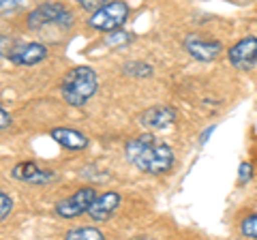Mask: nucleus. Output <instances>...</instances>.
<instances>
[{"instance_id":"f257e3e1","label":"nucleus","mask_w":257,"mask_h":240,"mask_svg":"<svg viewBox=\"0 0 257 240\" xmlns=\"http://www.w3.org/2000/svg\"><path fill=\"white\" fill-rule=\"evenodd\" d=\"M124 157L135 170L144 174H165L174 165V153L155 135H140L126 142Z\"/></svg>"},{"instance_id":"f03ea898","label":"nucleus","mask_w":257,"mask_h":240,"mask_svg":"<svg viewBox=\"0 0 257 240\" xmlns=\"http://www.w3.org/2000/svg\"><path fill=\"white\" fill-rule=\"evenodd\" d=\"M99 90V75L90 67H73L60 82V92L64 101L73 107H82Z\"/></svg>"},{"instance_id":"7ed1b4c3","label":"nucleus","mask_w":257,"mask_h":240,"mask_svg":"<svg viewBox=\"0 0 257 240\" xmlns=\"http://www.w3.org/2000/svg\"><path fill=\"white\" fill-rule=\"evenodd\" d=\"M128 13H131V9L124 0H109L96 11H92V15L88 18V26L99 30V33H111L128 20Z\"/></svg>"},{"instance_id":"20e7f679","label":"nucleus","mask_w":257,"mask_h":240,"mask_svg":"<svg viewBox=\"0 0 257 240\" xmlns=\"http://www.w3.org/2000/svg\"><path fill=\"white\" fill-rule=\"evenodd\" d=\"M71 22H73V15L69 13L67 7L58 5V3H45L41 7H37V9L28 15V28L30 30H43L47 26L69 28Z\"/></svg>"},{"instance_id":"39448f33","label":"nucleus","mask_w":257,"mask_h":240,"mask_svg":"<svg viewBox=\"0 0 257 240\" xmlns=\"http://www.w3.org/2000/svg\"><path fill=\"white\" fill-rule=\"evenodd\" d=\"M94 197H96L94 187H84V189L75 191L73 195L60 199V202L56 204V214H60L62 219H75L79 214L88 212V208L94 202Z\"/></svg>"},{"instance_id":"423d86ee","label":"nucleus","mask_w":257,"mask_h":240,"mask_svg":"<svg viewBox=\"0 0 257 240\" xmlns=\"http://www.w3.org/2000/svg\"><path fill=\"white\" fill-rule=\"evenodd\" d=\"M184 50H187V54L191 58H195L199 62H212L214 58L221 56L223 45L219 41H214V39L191 33V35L184 37Z\"/></svg>"},{"instance_id":"0eeeda50","label":"nucleus","mask_w":257,"mask_h":240,"mask_svg":"<svg viewBox=\"0 0 257 240\" xmlns=\"http://www.w3.org/2000/svg\"><path fill=\"white\" fill-rule=\"evenodd\" d=\"M227 58L231 62V67L248 71L257 65V37H244L240 39L236 45H231V50H227Z\"/></svg>"},{"instance_id":"6e6552de","label":"nucleus","mask_w":257,"mask_h":240,"mask_svg":"<svg viewBox=\"0 0 257 240\" xmlns=\"http://www.w3.org/2000/svg\"><path fill=\"white\" fill-rule=\"evenodd\" d=\"M11 176L15 180H22L26 185H37L43 187L47 182L56 180V174L52 170H45V167H39L35 161H22L11 170Z\"/></svg>"},{"instance_id":"1a4fd4ad","label":"nucleus","mask_w":257,"mask_h":240,"mask_svg":"<svg viewBox=\"0 0 257 240\" xmlns=\"http://www.w3.org/2000/svg\"><path fill=\"white\" fill-rule=\"evenodd\" d=\"M7 58L18 67H32L47 58V47L43 43H26V45H20L18 50L9 52Z\"/></svg>"},{"instance_id":"9d476101","label":"nucleus","mask_w":257,"mask_h":240,"mask_svg":"<svg viewBox=\"0 0 257 240\" xmlns=\"http://www.w3.org/2000/svg\"><path fill=\"white\" fill-rule=\"evenodd\" d=\"M140 123L150 131H161L176 123V111L170 105H155V107H148L140 116Z\"/></svg>"},{"instance_id":"9b49d317","label":"nucleus","mask_w":257,"mask_h":240,"mask_svg":"<svg viewBox=\"0 0 257 240\" xmlns=\"http://www.w3.org/2000/svg\"><path fill=\"white\" fill-rule=\"evenodd\" d=\"M120 202H122V199H120V193H116V191H107V193L94 197V202L90 204L86 214L92 221H107L111 214L118 210Z\"/></svg>"},{"instance_id":"f8f14e48","label":"nucleus","mask_w":257,"mask_h":240,"mask_svg":"<svg viewBox=\"0 0 257 240\" xmlns=\"http://www.w3.org/2000/svg\"><path fill=\"white\" fill-rule=\"evenodd\" d=\"M54 142H58L62 148L67 150H84L88 146V138L77 131V129H69V127H58V129L52 131Z\"/></svg>"},{"instance_id":"ddd939ff","label":"nucleus","mask_w":257,"mask_h":240,"mask_svg":"<svg viewBox=\"0 0 257 240\" xmlns=\"http://www.w3.org/2000/svg\"><path fill=\"white\" fill-rule=\"evenodd\" d=\"M133 41L131 33H124V30H111V33H105V45L111 47V50H122L128 43Z\"/></svg>"},{"instance_id":"4468645a","label":"nucleus","mask_w":257,"mask_h":240,"mask_svg":"<svg viewBox=\"0 0 257 240\" xmlns=\"http://www.w3.org/2000/svg\"><path fill=\"white\" fill-rule=\"evenodd\" d=\"M67 240H103V231L96 227H75L64 234Z\"/></svg>"},{"instance_id":"2eb2a0df","label":"nucleus","mask_w":257,"mask_h":240,"mask_svg":"<svg viewBox=\"0 0 257 240\" xmlns=\"http://www.w3.org/2000/svg\"><path fill=\"white\" fill-rule=\"evenodd\" d=\"M122 71H124L126 75H131V77H140V79H144V77H150L155 69H152L148 62H144V60H131V62H126Z\"/></svg>"},{"instance_id":"dca6fc26","label":"nucleus","mask_w":257,"mask_h":240,"mask_svg":"<svg viewBox=\"0 0 257 240\" xmlns=\"http://www.w3.org/2000/svg\"><path fill=\"white\" fill-rule=\"evenodd\" d=\"M240 234L246 238H257V214H248L240 225Z\"/></svg>"},{"instance_id":"f3484780","label":"nucleus","mask_w":257,"mask_h":240,"mask_svg":"<svg viewBox=\"0 0 257 240\" xmlns=\"http://www.w3.org/2000/svg\"><path fill=\"white\" fill-rule=\"evenodd\" d=\"M11 208H13V199L7 195V193H0V219L5 221L7 217H9Z\"/></svg>"},{"instance_id":"a211bd4d","label":"nucleus","mask_w":257,"mask_h":240,"mask_svg":"<svg viewBox=\"0 0 257 240\" xmlns=\"http://www.w3.org/2000/svg\"><path fill=\"white\" fill-rule=\"evenodd\" d=\"M105 3H109V0H77V5L82 7V9H86V11H96L99 7H103Z\"/></svg>"},{"instance_id":"6ab92c4d","label":"nucleus","mask_w":257,"mask_h":240,"mask_svg":"<svg viewBox=\"0 0 257 240\" xmlns=\"http://www.w3.org/2000/svg\"><path fill=\"white\" fill-rule=\"evenodd\" d=\"M251 176H253V165L251 163H240V185H244Z\"/></svg>"},{"instance_id":"aec40b11","label":"nucleus","mask_w":257,"mask_h":240,"mask_svg":"<svg viewBox=\"0 0 257 240\" xmlns=\"http://www.w3.org/2000/svg\"><path fill=\"white\" fill-rule=\"evenodd\" d=\"M0 118H3V120H0V129H7V127H9L11 125V116H9V111H7L5 107L3 109H0Z\"/></svg>"},{"instance_id":"412c9836","label":"nucleus","mask_w":257,"mask_h":240,"mask_svg":"<svg viewBox=\"0 0 257 240\" xmlns=\"http://www.w3.org/2000/svg\"><path fill=\"white\" fill-rule=\"evenodd\" d=\"M18 5H20V0H3V13L11 11L13 7H18Z\"/></svg>"}]
</instances>
